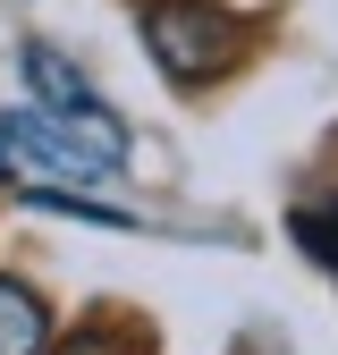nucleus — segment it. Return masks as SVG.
<instances>
[{"instance_id":"nucleus-1","label":"nucleus","mask_w":338,"mask_h":355,"mask_svg":"<svg viewBox=\"0 0 338 355\" xmlns=\"http://www.w3.org/2000/svg\"><path fill=\"white\" fill-rule=\"evenodd\" d=\"M118 169H127L118 153H102L94 136H76V127H60L51 110H9L0 119V178H17L34 195H94Z\"/></svg>"},{"instance_id":"nucleus-2","label":"nucleus","mask_w":338,"mask_h":355,"mask_svg":"<svg viewBox=\"0 0 338 355\" xmlns=\"http://www.w3.org/2000/svg\"><path fill=\"white\" fill-rule=\"evenodd\" d=\"M144 51L161 60L169 85H211V76L237 68L245 34H237L229 9H211V0H152L144 9Z\"/></svg>"},{"instance_id":"nucleus-3","label":"nucleus","mask_w":338,"mask_h":355,"mask_svg":"<svg viewBox=\"0 0 338 355\" xmlns=\"http://www.w3.org/2000/svg\"><path fill=\"white\" fill-rule=\"evenodd\" d=\"M17 76H26L34 110H51L60 127H76V136H94L102 153L127 161V127H118V110L94 94V76H84L68 51H51V42H26V51H17Z\"/></svg>"},{"instance_id":"nucleus-4","label":"nucleus","mask_w":338,"mask_h":355,"mask_svg":"<svg viewBox=\"0 0 338 355\" xmlns=\"http://www.w3.org/2000/svg\"><path fill=\"white\" fill-rule=\"evenodd\" d=\"M51 347V313L26 279H0V355H42Z\"/></svg>"},{"instance_id":"nucleus-5","label":"nucleus","mask_w":338,"mask_h":355,"mask_svg":"<svg viewBox=\"0 0 338 355\" xmlns=\"http://www.w3.org/2000/svg\"><path fill=\"white\" fill-rule=\"evenodd\" d=\"M296 237H305V254H321L330 271H338V203H330V211H305V220H296Z\"/></svg>"},{"instance_id":"nucleus-6","label":"nucleus","mask_w":338,"mask_h":355,"mask_svg":"<svg viewBox=\"0 0 338 355\" xmlns=\"http://www.w3.org/2000/svg\"><path fill=\"white\" fill-rule=\"evenodd\" d=\"M60 355H118V347H110V338H94V330H84V338H68Z\"/></svg>"}]
</instances>
